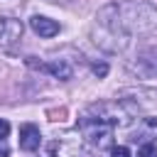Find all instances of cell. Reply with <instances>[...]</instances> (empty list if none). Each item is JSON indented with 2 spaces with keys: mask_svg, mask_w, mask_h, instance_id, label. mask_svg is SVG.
<instances>
[{
  "mask_svg": "<svg viewBox=\"0 0 157 157\" xmlns=\"http://www.w3.org/2000/svg\"><path fill=\"white\" fill-rule=\"evenodd\" d=\"M7 135H10V123L0 120V140H7Z\"/></svg>",
  "mask_w": 157,
  "mask_h": 157,
  "instance_id": "8fae6325",
  "label": "cell"
},
{
  "mask_svg": "<svg viewBox=\"0 0 157 157\" xmlns=\"http://www.w3.org/2000/svg\"><path fill=\"white\" fill-rule=\"evenodd\" d=\"M7 155H10V150H7L5 140H0V157H7Z\"/></svg>",
  "mask_w": 157,
  "mask_h": 157,
  "instance_id": "4fadbf2b",
  "label": "cell"
},
{
  "mask_svg": "<svg viewBox=\"0 0 157 157\" xmlns=\"http://www.w3.org/2000/svg\"><path fill=\"white\" fill-rule=\"evenodd\" d=\"M49 2H66V0H49Z\"/></svg>",
  "mask_w": 157,
  "mask_h": 157,
  "instance_id": "5bb4252c",
  "label": "cell"
},
{
  "mask_svg": "<svg viewBox=\"0 0 157 157\" xmlns=\"http://www.w3.org/2000/svg\"><path fill=\"white\" fill-rule=\"evenodd\" d=\"M137 157H157V145L155 142H142L137 150Z\"/></svg>",
  "mask_w": 157,
  "mask_h": 157,
  "instance_id": "9c48e42d",
  "label": "cell"
},
{
  "mask_svg": "<svg viewBox=\"0 0 157 157\" xmlns=\"http://www.w3.org/2000/svg\"><path fill=\"white\" fill-rule=\"evenodd\" d=\"M78 132H81L83 142H88L91 147H96V150H108V147H113L115 125L108 123L105 118L86 110V115L78 118Z\"/></svg>",
  "mask_w": 157,
  "mask_h": 157,
  "instance_id": "7a4b0ae2",
  "label": "cell"
},
{
  "mask_svg": "<svg viewBox=\"0 0 157 157\" xmlns=\"http://www.w3.org/2000/svg\"><path fill=\"white\" fill-rule=\"evenodd\" d=\"M27 64L29 66H34V69H39V71H47V74H52L54 78H59V81H69L71 76H74V66L66 61V59H52V61H34V56H29L27 59Z\"/></svg>",
  "mask_w": 157,
  "mask_h": 157,
  "instance_id": "277c9868",
  "label": "cell"
},
{
  "mask_svg": "<svg viewBox=\"0 0 157 157\" xmlns=\"http://www.w3.org/2000/svg\"><path fill=\"white\" fill-rule=\"evenodd\" d=\"M157 29V7L147 0H118L108 2L96 12L91 37L93 42L110 52H125L132 37H142Z\"/></svg>",
  "mask_w": 157,
  "mask_h": 157,
  "instance_id": "6da1fadb",
  "label": "cell"
},
{
  "mask_svg": "<svg viewBox=\"0 0 157 157\" xmlns=\"http://www.w3.org/2000/svg\"><path fill=\"white\" fill-rule=\"evenodd\" d=\"M110 157H130V150L123 147V145H120V147H113V155H110Z\"/></svg>",
  "mask_w": 157,
  "mask_h": 157,
  "instance_id": "30bf717a",
  "label": "cell"
},
{
  "mask_svg": "<svg viewBox=\"0 0 157 157\" xmlns=\"http://www.w3.org/2000/svg\"><path fill=\"white\" fill-rule=\"evenodd\" d=\"M29 27H32L34 34H39V37H54V34H59V22H56V20H49V17H44V15H34V17L29 20Z\"/></svg>",
  "mask_w": 157,
  "mask_h": 157,
  "instance_id": "ba28073f",
  "label": "cell"
},
{
  "mask_svg": "<svg viewBox=\"0 0 157 157\" xmlns=\"http://www.w3.org/2000/svg\"><path fill=\"white\" fill-rule=\"evenodd\" d=\"M47 157H86V142L81 132H61L44 145Z\"/></svg>",
  "mask_w": 157,
  "mask_h": 157,
  "instance_id": "3957f363",
  "label": "cell"
},
{
  "mask_svg": "<svg viewBox=\"0 0 157 157\" xmlns=\"http://www.w3.org/2000/svg\"><path fill=\"white\" fill-rule=\"evenodd\" d=\"M22 22L15 17H0V47L10 49L22 39Z\"/></svg>",
  "mask_w": 157,
  "mask_h": 157,
  "instance_id": "5b68a950",
  "label": "cell"
},
{
  "mask_svg": "<svg viewBox=\"0 0 157 157\" xmlns=\"http://www.w3.org/2000/svg\"><path fill=\"white\" fill-rule=\"evenodd\" d=\"M130 69H132V71H137V74H140V76H145V78L155 76V74H157V47L140 52Z\"/></svg>",
  "mask_w": 157,
  "mask_h": 157,
  "instance_id": "8992f818",
  "label": "cell"
},
{
  "mask_svg": "<svg viewBox=\"0 0 157 157\" xmlns=\"http://www.w3.org/2000/svg\"><path fill=\"white\" fill-rule=\"evenodd\" d=\"M93 71H96L98 76H105V74H108V66H105V64H96V66H93Z\"/></svg>",
  "mask_w": 157,
  "mask_h": 157,
  "instance_id": "7c38bea8",
  "label": "cell"
},
{
  "mask_svg": "<svg viewBox=\"0 0 157 157\" xmlns=\"http://www.w3.org/2000/svg\"><path fill=\"white\" fill-rule=\"evenodd\" d=\"M42 142V135H39V128L34 123H25L20 128V147L25 152H34Z\"/></svg>",
  "mask_w": 157,
  "mask_h": 157,
  "instance_id": "52a82bcc",
  "label": "cell"
}]
</instances>
